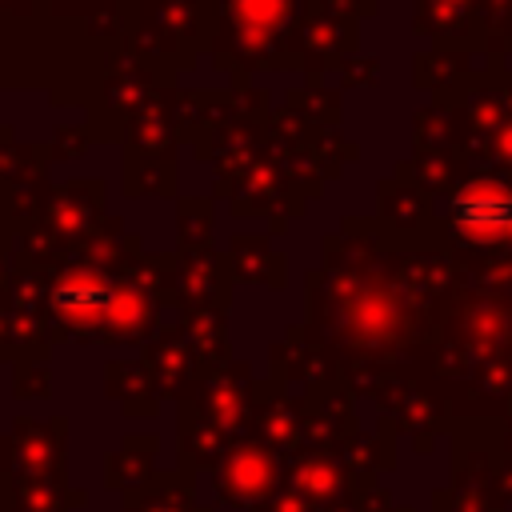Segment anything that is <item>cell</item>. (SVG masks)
<instances>
[{"label": "cell", "mask_w": 512, "mask_h": 512, "mask_svg": "<svg viewBox=\"0 0 512 512\" xmlns=\"http://www.w3.org/2000/svg\"><path fill=\"white\" fill-rule=\"evenodd\" d=\"M456 220L480 240H504L512 236V196L504 188H472L456 200Z\"/></svg>", "instance_id": "1"}, {"label": "cell", "mask_w": 512, "mask_h": 512, "mask_svg": "<svg viewBox=\"0 0 512 512\" xmlns=\"http://www.w3.org/2000/svg\"><path fill=\"white\" fill-rule=\"evenodd\" d=\"M56 308L72 320V324H96V316L108 308L112 300V284L100 280L96 272H76L56 288Z\"/></svg>", "instance_id": "2"}, {"label": "cell", "mask_w": 512, "mask_h": 512, "mask_svg": "<svg viewBox=\"0 0 512 512\" xmlns=\"http://www.w3.org/2000/svg\"><path fill=\"white\" fill-rule=\"evenodd\" d=\"M224 476H228V480H224L228 492H236V496H252V492H260V488L268 484L272 464H268L264 452H256V448H240V456L228 460Z\"/></svg>", "instance_id": "3"}]
</instances>
